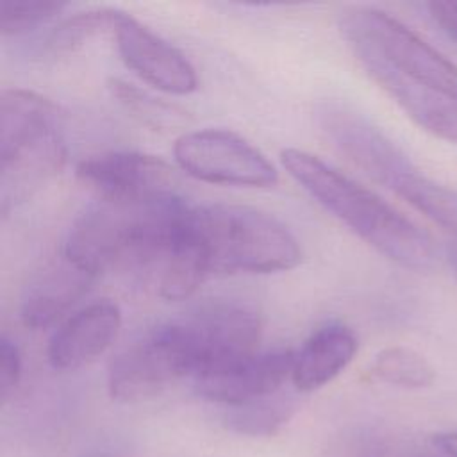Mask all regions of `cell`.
I'll use <instances>...</instances> for the list:
<instances>
[{"label": "cell", "mask_w": 457, "mask_h": 457, "mask_svg": "<svg viewBox=\"0 0 457 457\" xmlns=\"http://www.w3.org/2000/svg\"><path fill=\"white\" fill-rule=\"evenodd\" d=\"M316 121L325 137L357 168L387 189L414 162L368 118L339 102H323Z\"/></svg>", "instance_id": "cell-8"}, {"label": "cell", "mask_w": 457, "mask_h": 457, "mask_svg": "<svg viewBox=\"0 0 457 457\" xmlns=\"http://www.w3.org/2000/svg\"><path fill=\"white\" fill-rule=\"evenodd\" d=\"M293 350L253 353L223 370L193 378L196 393L214 403L234 407L280 391L291 380Z\"/></svg>", "instance_id": "cell-12"}, {"label": "cell", "mask_w": 457, "mask_h": 457, "mask_svg": "<svg viewBox=\"0 0 457 457\" xmlns=\"http://www.w3.org/2000/svg\"><path fill=\"white\" fill-rule=\"evenodd\" d=\"M357 336L343 323H328L312 332L298 352L291 382L298 393H311L334 380L355 357Z\"/></svg>", "instance_id": "cell-16"}, {"label": "cell", "mask_w": 457, "mask_h": 457, "mask_svg": "<svg viewBox=\"0 0 457 457\" xmlns=\"http://www.w3.org/2000/svg\"><path fill=\"white\" fill-rule=\"evenodd\" d=\"M446 261H448V264L452 268V273L457 278V245H450L446 248Z\"/></svg>", "instance_id": "cell-27"}, {"label": "cell", "mask_w": 457, "mask_h": 457, "mask_svg": "<svg viewBox=\"0 0 457 457\" xmlns=\"http://www.w3.org/2000/svg\"><path fill=\"white\" fill-rule=\"evenodd\" d=\"M371 80L423 130L457 145V100L421 87L375 55L364 50H352Z\"/></svg>", "instance_id": "cell-13"}, {"label": "cell", "mask_w": 457, "mask_h": 457, "mask_svg": "<svg viewBox=\"0 0 457 457\" xmlns=\"http://www.w3.org/2000/svg\"><path fill=\"white\" fill-rule=\"evenodd\" d=\"M280 161L312 200L378 253L416 271L436 264L432 237L378 195L305 150L286 148Z\"/></svg>", "instance_id": "cell-2"}, {"label": "cell", "mask_w": 457, "mask_h": 457, "mask_svg": "<svg viewBox=\"0 0 457 457\" xmlns=\"http://www.w3.org/2000/svg\"><path fill=\"white\" fill-rule=\"evenodd\" d=\"M61 127L59 107L29 89H4L0 95V150Z\"/></svg>", "instance_id": "cell-17"}, {"label": "cell", "mask_w": 457, "mask_h": 457, "mask_svg": "<svg viewBox=\"0 0 457 457\" xmlns=\"http://www.w3.org/2000/svg\"><path fill=\"white\" fill-rule=\"evenodd\" d=\"M432 446L445 457H457V430L434 434L430 439Z\"/></svg>", "instance_id": "cell-26"}, {"label": "cell", "mask_w": 457, "mask_h": 457, "mask_svg": "<svg viewBox=\"0 0 457 457\" xmlns=\"http://www.w3.org/2000/svg\"><path fill=\"white\" fill-rule=\"evenodd\" d=\"M184 237L207 277L214 273H277L302 261V248L277 218L246 205L191 207Z\"/></svg>", "instance_id": "cell-3"}, {"label": "cell", "mask_w": 457, "mask_h": 457, "mask_svg": "<svg viewBox=\"0 0 457 457\" xmlns=\"http://www.w3.org/2000/svg\"><path fill=\"white\" fill-rule=\"evenodd\" d=\"M96 275L62 253L37 271L23 289L20 320L30 328H46L80 300Z\"/></svg>", "instance_id": "cell-15"}, {"label": "cell", "mask_w": 457, "mask_h": 457, "mask_svg": "<svg viewBox=\"0 0 457 457\" xmlns=\"http://www.w3.org/2000/svg\"><path fill=\"white\" fill-rule=\"evenodd\" d=\"M189 209L177 193L145 200L98 198L73 221L64 255L96 277L121 264L155 266L173 246Z\"/></svg>", "instance_id": "cell-1"}, {"label": "cell", "mask_w": 457, "mask_h": 457, "mask_svg": "<svg viewBox=\"0 0 457 457\" xmlns=\"http://www.w3.org/2000/svg\"><path fill=\"white\" fill-rule=\"evenodd\" d=\"M350 50H364L407 80L457 100V66L391 14L352 7L339 16Z\"/></svg>", "instance_id": "cell-4"}, {"label": "cell", "mask_w": 457, "mask_h": 457, "mask_svg": "<svg viewBox=\"0 0 457 457\" xmlns=\"http://www.w3.org/2000/svg\"><path fill=\"white\" fill-rule=\"evenodd\" d=\"M121 311L111 300L93 302L71 314L50 337L46 355L55 370H77L102 355L116 339Z\"/></svg>", "instance_id": "cell-14"}, {"label": "cell", "mask_w": 457, "mask_h": 457, "mask_svg": "<svg viewBox=\"0 0 457 457\" xmlns=\"http://www.w3.org/2000/svg\"><path fill=\"white\" fill-rule=\"evenodd\" d=\"M173 323L187 355L191 378L257 353L262 328L259 314L241 303L211 305Z\"/></svg>", "instance_id": "cell-5"}, {"label": "cell", "mask_w": 457, "mask_h": 457, "mask_svg": "<svg viewBox=\"0 0 457 457\" xmlns=\"http://www.w3.org/2000/svg\"><path fill=\"white\" fill-rule=\"evenodd\" d=\"M66 4L54 0H2L0 2V32L4 36L23 34L55 14H59Z\"/></svg>", "instance_id": "cell-23"}, {"label": "cell", "mask_w": 457, "mask_h": 457, "mask_svg": "<svg viewBox=\"0 0 457 457\" xmlns=\"http://www.w3.org/2000/svg\"><path fill=\"white\" fill-rule=\"evenodd\" d=\"M189 377V362L175 323L155 328L120 352L107 370V391L114 402L150 400Z\"/></svg>", "instance_id": "cell-7"}, {"label": "cell", "mask_w": 457, "mask_h": 457, "mask_svg": "<svg viewBox=\"0 0 457 457\" xmlns=\"http://www.w3.org/2000/svg\"><path fill=\"white\" fill-rule=\"evenodd\" d=\"M434 450H436V448H434ZM436 452H437V450H436ZM437 453H439V457H445L441 452H437ZM416 457H434V455H416Z\"/></svg>", "instance_id": "cell-28"}, {"label": "cell", "mask_w": 457, "mask_h": 457, "mask_svg": "<svg viewBox=\"0 0 457 457\" xmlns=\"http://www.w3.org/2000/svg\"><path fill=\"white\" fill-rule=\"evenodd\" d=\"M112 37L125 66L150 86L171 95L196 89V71L186 55L130 14L123 12Z\"/></svg>", "instance_id": "cell-10"}, {"label": "cell", "mask_w": 457, "mask_h": 457, "mask_svg": "<svg viewBox=\"0 0 457 457\" xmlns=\"http://www.w3.org/2000/svg\"><path fill=\"white\" fill-rule=\"evenodd\" d=\"M434 225L457 239V189L421 173L416 166L403 171L389 187Z\"/></svg>", "instance_id": "cell-18"}, {"label": "cell", "mask_w": 457, "mask_h": 457, "mask_svg": "<svg viewBox=\"0 0 457 457\" xmlns=\"http://www.w3.org/2000/svg\"><path fill=\"white\" fill-rule=\"evenodd\" d=\"M61 127L0 150V209L7 216L45 187L66 162Z\"/></svg>", "instance_id": "cell-11"}, {"label": "cell", "mask_w": 457, "mask_h": 457, "mask_svg": "<svg viewBox=\"0 0 457 457\" xmlns=\"http://www.w3.org/2000/svg\"><path fill=\"white\" fill-rule=\"evenodd\" d=\"M75 171L98 198L145 200L177 193L171 166L148 154L104 152L82 159Z\"/></svg>", "instance_id": "cell-9"}, {"label": "cell", "mask_w": 457, "mask_h": 457, "mask_svg": "<svg viewBox=\"0 0 457 457\" xmlns=\"http://www.w3.org/2000/svg\"><path fill=\"white\" fill-rule=\"evenodd\" d=\"M370 373L384 384L403 389H425L436 380L432 364L407 346H387L380 350L370 366Z\"/></svg>", "instance_id": "cell-21"}, {"label": "cell", "mask_w": 457, "mask_h": 457, "mask_svg": "<svg viewBox=\"0 0 457 457\" xmlns=\"http://www.w3.org/2000/svg\"><path fill=\"white\" fill-rule=\"evenodd\" d=\"M298 407L296 398L287 391H277L270 396L227 407L223 421L227 428L245 436H273L289 421Z\"/></svg>", "instance_id": "cell-19"}, {"label": "cell", "mask_w": 457, "mask_h": 457, "mask_svg": "<svg viewBox=\"0 0 457 457\" xmlns=\"http://www.w3.org/2000/svg\"><path fill=\"white\" fill-rule=\"evenodd\" d=\"M173 155L187 175L209 184L270 187L278 180L275 166L259 148L223 129L180 134L173 145Z\"/></svg>", "instance_id": "cell-6"}, {"label": "cell", "mask_w": 457, "mask_h": 457, "mask_svg": "<svg viewBox=\"0 0 457 457\" xmlns=\"http://www.w3.org/2000/svg\"><path fill=\"white\" fill-rule=\"evenodd\" d=\"M21 377V357L16 343L7 336L0 339V400L5 403Z\"/></svg>", "instance_id": "cell-24"}, {"label": "cell", "mask_w": 457, "mask_h": 457, "mask_svg": "<svg viewBox=\"0 0 457 457\" xmlns=\"http://www.w3.org/2000/svg\"><path fill=\"white\" fill-rule=\"evenodd\" d=\"M107 87L116 102L141 125L154 130H168L179 127L186 120V112L161 98L152 96L145 89L121 79H109Z\"/></svg>", "instance_id": "cell-22"}, {"label": "cell", "mask_w": 457, "mask_h": 457, "mask_svg": "<svg viewBox=\"0 0 457 457\" xmlns=\"http://www.w3.org/2000/svg\"><path fill=\"white\" fill-rule=\"evenodd\" d=\"M121 16L123 11L112 7H98L75 12L73 16H68L61 23H57V27L50 32L46 39V48L52 54L75 52L93 37L104 34L112 36Z\"/></svg>", "instance_id": "cell-20"}, {"label": "cell", "mask_w": 457, "mask_h": 457, "mask_svg": "<svg viewBox=\"0 0 457 457\" xmlns=\"http://www.w3.org/2000/svg\"><path fill=\"white\" fill-rule=\"evenodd\" d=\"M428 16L457 45V2H428Z\"/></svg>", "instance_id": "cell-25"}]
</instances>
